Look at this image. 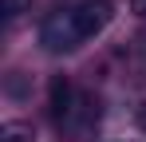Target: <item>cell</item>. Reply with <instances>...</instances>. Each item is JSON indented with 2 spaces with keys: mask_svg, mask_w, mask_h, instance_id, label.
<instances>
[{
  "mask_svg": "<svg viewBox=\"0 0 146 142\" xmlns=\"http://www.w3.org/2000/svg\"><path fill=\"white\" fill-rule=\"evenodd\" d=\"M28 8H32V0H0V20H4V28H8V24H16Z\"/></svg>",
  "mask_w": 146,
  "mask_h": 142,
  "instance_id": "4",
  "label": "cell"
},
{
  "mask_svg": "<svg viewBox=\"0 0 146 142\" xmlns=\"http://www.w3.org/2000/svg\"><path fill=\"white\" fill-rule=\"evenodd\" d=\"M115 20V4L111 0H75L67 8H55L40 20V47L48 55H67L87 40H95L107 24Z\"/></svg>",
  "mask_w": 146,
  "mask_h": 142,
  "instance_id": "1",
  "label": "cell"
},
{
  "mask_svg": "<svg viewBox=\"0 0 146 142\" xmlns=\"http://www.w3.org/2000/svg\"><path fill=\"white\" fill-rule=\"evenodd\" d=\"M48 111L59 130H83L91 118H99V103H91L83 91H75L67 75H55L48 83Z\"/></svg>",
  "mask_w": 146,
  "mask_h": 142,
  "instance_id": "2",
  "label": "cell"
},
{
  "mask_svg": "<svg viewBox=\"0 0 146 142\" xmlns=\"http://www.w3.org/2000/svg\"><path fill=\"white\" fill-rule=\"evenodd\" d=\"M130 12H134V16H142V20H146V0H130Z\"/></svg>",
  "mask_w": 146,
  "mask_h": 142,
  "instance_id": "5",
  "label": "cell"
},
{
  "mask_svg": "<svg viewBox=\"0 0 146 142\" xmlns=\"http://www.w3.org/2000/svg\"><path fill=\"white\" fill-rule=\"evenodd\" d=\"M142 122H146V115H142Z\"/></svg>",
  "mask_w": 146,
  "mask_h": 142,
  "instance_id": "6",
  "label": "cell"
},
{
  "mask_svg": "<svg viewBox=\"0 0 146 142\" xmlns=\"http://www.w3.org/2000/svg\"><path fill=\"white\" fill-rule=\"evenodd\" d=\"M107 142H111V138H107Z\"/></svg>",
  "mask_w": 146,
  "mask_h": 142,
  "instance_id": "7",
  "label": "cell"
},
{
  "mask_svg": "<svg viewBox=\"0 0 146 142\" xmlns=\"http://www.w3.org/2000/svg\"><path fill=\"white\" fill-rule=\"evenodd\" d=\"M0 142H36V134H32V126H24V122H4L0 126Z\"/></svg>",
  "mask_w": 146,
  "mask_h": 142,
  "instance_id": "3",
  "label": "cell"
}]
</instances>
